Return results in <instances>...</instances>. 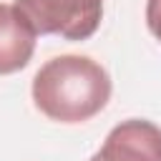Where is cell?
Listing matches in <instances>:
<instances>
[{"mask_svg": "<svg viewBox=\"0 0 161 161\" xmlns=\"http://www.w3.org/2000/svg\"><path fill=\"white\" fill-rule=\"evenodd\" d=\"M108 70L88 55H55L33 75L30 96L35 108L55 123H83L98 116L111 101Z\"/></svg>", "mask_w": 161, "mask_h": 161, "instance_id": "obj_1", "label": "cell"}, {"mask_svg": "<svg viewBox=\"0 0 161 161\" xmlns=\"http://www.w3.org/2000/svg\"><path fill=\"white\" fill-rule=\"evenodd\" d=\"M38 35L88 40L103 18V0H15Z\"/></svg>", "mask_w": 161, "mask_h": 161, "instance_id": "obj_2", "label": "cell"}, {"mask_svg": "<svg viewBox=\"0 0 161 161\" xmlns=\"http://www.w3.org/2000/svg\"><path fill=\"white\" fill-rule=\"evenodd\" d=\"M91 161H161V128L146 118L116 123Z\"/></svg>", "mask_w": 161, "mask_h": 161, "instance_id": "obj_3", "label": "cell"}, {"mask_svg": "<svg viewBox=\"0 0 161 161\" xmlns=\"http://www.w3.org/2000/svg\"><path fill=\"white\" fill-rule=\"evenodd\" d=\"M35 28L13 3H0V75L23 70L35 53Z\"/></svg>", "mask_w": 161, "mask_h": 161, "instance_id": "obj_4", "label": "cell"}, {"mask_svg": "<svg viewBox=\"0 0 161 161\" xmlns=\"http://www.w3.org/2000/svg\"><path fill=\"white\" fill-rule=\"evenodd\" d=\"M146 25L151 35L161 43V0H146Z\"/></svg>", "mask_w": 161, "mask_h": 161, "instance_id": "obj_5", "label": "cell"}]
</instances>
